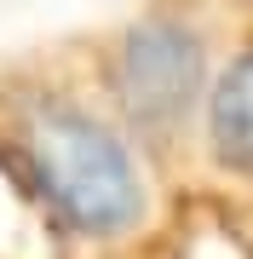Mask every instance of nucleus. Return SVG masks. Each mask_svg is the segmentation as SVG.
I'll use <instances>...</instances> for the list:
<instances>
[{
  "label": "nucleus",
  "instance_id": "obj_3",
  "mask_svg": "<svg viewBox=\"0 0 253 259\" xmlns=\"http://www.w3.org/2000/svg\"><path fill=\"white\" fill-rule=\"evenodd\" d=\"M207 144L213 156L253 179V52L219 75L213 98H207Z\"/></svg>",
  "mask_w": 253,
  "mask_h": 259
},
{
  "label": "nucleus",
  "instance_id": "obj_2",
  "mask_svg": "<svg viewBox=\"0 0 253 259\" xmlns=\"http://www.w3.org/2000/svg\"><path fill=\"white\" fill-rule=\"evenodd\" d=\"M201 81H207L201 35L178 18H138L110 58L115 104L150 133H167L196 110Z\"/></svg>",
  "mask_w": 253,
  "mask_h": 259
},
{
  "label": "nucleus",
  "instance_id": "obj_1",
  "mask_svg": "<svg viewBox=\"0 0 253 259\" xmlns=\"http://www.w3.org/2000/svg\"><path fill=\"white\" fill-rule=\"evenodd\" d=\"M18 156L35 196L81 236H121L144 219V179L110 121L75 104H29L18 115Z\"/></svg>",
  "mask_w": 253,
  "mask_h": 259
}]
</instances>
